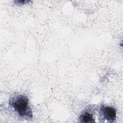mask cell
I'll return each mask as SVG.
<instances>
[{
	"label": "cell",
	"mask_w": 123,
	"mask_h": 123,
	"mask_svg": "<svg viewBox=\"0 0 123 123\" xmlns=\"http://www.w3.org/2000/svg\"><path fill=\"white\" fill-rule=\"evenodd\" d=\"M9 105L21 118L30 120L33 117V113L29 104L28 97L22 94H16L10 97Z\"/></svg>",
	"instance_id": "1"
},
{
	"label": "cell",
	"mask_w": 123,
	"mask_h": 123,
	"mask_svg": "<svg viewBox=\"0 0 123 123\" xmlns=\"http://www.w3.org/2000/svg\"><path fill=\"white\" fill-rule=\"evenodd\" d=\"M94 109L92 107L88 106L80 115L79 121L83 123H95L93 118Z\"/></svg>",
	"instance_id": "3"
},
{
	"label": "cell",
	"mask_w": 123,
	"mask_h": 123,
	"mask_svg": "<svg viewBox=\"0 0 123 123\" xmlns=\"http://www.w3.org/2000/svg\"><path fill=\"white\" fill-rule=\"evenodd\" d=\"M99 112L100 119L103 120L102 122L107 120L108 122L113 123L116 120V111L112 107L101 105Z\"/></svg>",
	"instance_id": "2"
}]
</instances>
